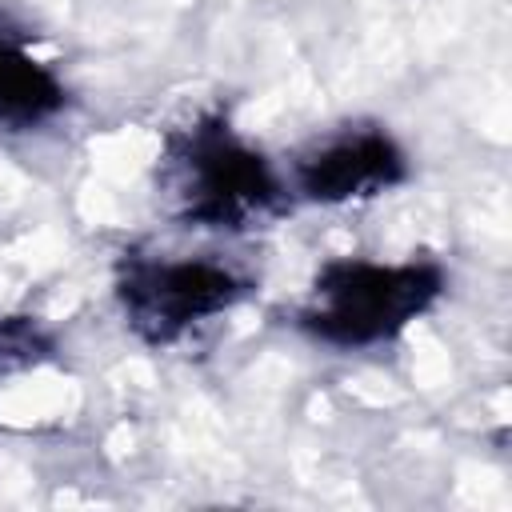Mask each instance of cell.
<instances>
[{"instance_id":"6da1fadb","label":"cell","mask_w":512,"mask_h":512,"mask_svg":"<svg viewBox=\"0 0 512 512\" xmlns=\"http://www.w3.org/2000/svg\"><path fill=\"white\" fill-rule=\"evenodd\" d=\"M280 192L272 164L224 116H200L164 140L160 200L188 228H252L280 208Z\"/></svg>"},{"instance_id":"7a4b0ae2","label":"cell","mask_w":512,"mask_h":512,"mask_svg":"<svg viewBox=\"0 0 512 512\" xmlns=\"http://www.w3.org/2000/svg\"><path fill=\"white\" fill-rule=\"evenodd\" d=\"M444 292V272L428 260H328L300 308V328L332 348H372L400 336Z\"/></svg>"},{"instance_id":"3957f363","label":"cell","mask_w":512,"mask_h":512,"mask_svg":"<svg viewBox=\"0 0 512 512\" xmlns=\"http://www.w3.org/2000/svg\"><path fill=\"white\" fill-rule=\"evenodd\" d=\"M248 292V280L200 256H144L128 252L116 272V300L124 324L152 348L176 344L212 316L236 308Z\"/></svg>"},{"instance_id":"277c9868","label":"cell","mask_w":512,"mask_h":512,"mask_svg":"<svg viewBox=\"0 0 512 512\" xmlns=\"http://www.w3.org/2000/svg\"><path fill=\"white\" fill-rule=\"evenodd\" d=\"M296 192L312 204H356L408 180V156L384 128L348 124L312 140L292 164Z\"/></svg>"},{"instance_id":"5b68a950","label":"cell","mask_w":512,"mask_h":512,"mask_svg":"<svg viewBox=\"0 0 512 512\" xmlns=\"http://www.w3.org/2000/svg\"><path fill=\"white\" fill-rule=\"evenodd\" d=\"M68 92L60 76L28 48L24 36L0 28V132H32L60 116Z\"/></svg>"},{"instance_id":"8992f818","label":"cell","mask_w":512,"mask_h":512,"mask_svg":"<svg viewBox=\"0 0 512 512\" xmlns=\"http://www.w3.org/2000/svg\"><path fill=\"white\" fill-rule=\"evenodd\" d=\"M52 356V336L32 316H0V376L36 368Z\"/></svg>"}]
</instances>
